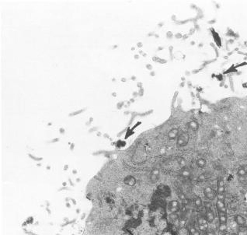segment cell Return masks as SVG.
Listing matches in <instances>:
<instances>
[{
	"instance_id": "obj_22",
	"label": "cell",
	"mask_w": 247,
	"mask_h": 235,
	"mask_svg": "<svg viewBox=\"0 0 247 235\" xmlns=\"http://www.w3.org/2000/svg\"><path fill=\"white\" fill-rule=\"evenodd\" d=\"M192 235H201V231L199 230H197Z\"/></svg>"
},
{
	"instance_id": "obj_6",
	"label": "cell",
	"mask_w": 247,
	"mask_h": 235,
	"mask_svg": "<svg viewBox=\"0 0 247 235\" xmlns=\"http://www.w3.org/2000/svg\"><path fill=\"white\" fill-rule=\"evenodd\" d=\"M205 219H206V220L208 221V223H211L214 222V220L215 219V215H214V212L211 210H210V209L207 210L206 213H205Z\"/></svg>"
},
{
	"instance_id": "obj_19",
	"label": "cell",
	"mask_w": 247,
	"mask_h": 235,
	"mask_svg": "<svg viewBox=\"0 0 247 235\" xmlns=\"http://www.w3.org/2000/svg\"><path fill=\"white\" fill-rule=\"evenodd\" d=\"M181 175H182V176L184 177H187L190 176V171H188V170H187V169H184V170H183V171H182Z\"/></svg>"
},
{
	"instance_id": "obj_8",
	"label": "cell",
	"mask_w": 247,
	"mask_h": 235,
	"mask_svg": "<svg viewBox=\"0 0 247 235\" xmlns=\"http://www.w3.org/2000/svg\"><path fill=\"white\" fill-rule=\"evenodd\" d=\"M124 183L127 185L129 186H134L136 183V179L133 176H128L124 178Z\"/></svg>"
},
{
	"instance_id": "obj_1",
	"label": "cell",
	"mask_w": 247,
	"mask_h": 235,
	"mask_svg": "<svg viewBox=\"0 0 247 235\" xmlns=\"http://www.w3.org/2000/svg\"><path fill=\"white\" fill-rule=\"evenodd\" d=\"M204 196L208 199V200H214L217 197V192L210 186L205 187L204 189Z\"/></svg>"
},
{
	"instance_id": "obj_14",
	"label": "cell",
	"mask_w": 247,
	"mask_h": 235,
	"mask_svg": "<svg viewBox=\"0 0 247 235\" xmlns=\"http://www.w3.org/2000/svg\"><path fill=\"white\" fill-rule=\"evenodd\" d=\"M227 223H219L218 225V230L220 232H225L227 231Z\"/></svg>"
},
{
	"instance_id": "obj_21",
	"label": "cell",
	"mask_w": 247,
	"mask_h": 235,
	"mask_svg": "<svg viewBox=\"0 0 247 235\" xmlns=\"http://www.w3.org/2000/svg\"><path fill=\"white\" fill-rule=\"evenodd\" d=\"M206 235H214V232L213 231L208 230V231H206Z\"/></svg>"
},
{
	"instance_id": "obj_3",
	"label": "cell",
	"mask_w": 247,
	"mask_h": 235,
	"mask_svg": "<svg viewBox=\"0 0 247 235\" xmlns=\"http://www.w3.org/2000/svg\"><path fill=\"white\" fill-rule=\"evenodd\" d=\"M225 182L222 180H218L217 183V195H225Z\"/></svg>"
},
{
	"instance_id": "obj_12",
	"label": "cell",
	"mask_w": 247,
	"mask_h": 235,
	"mask_svg": "<svg viewBox=\"0 0 247 235\" xmlns=\"http://www.w3.org/2000/svg\"><path fill=\"white\" fill-rule=\"evenodd\" d=\"M169 206H170V209H173V208H180V203H179V202L176 201V200H172V201H171V202H170Z\"/></svg>"
},
{
	"instance_id": "obj_2",
	"label": "cell",
	"mask_w": 247,
	"mask_h": 235,
	"mask_svg": "<svg viewBox=\"0 0 247 235\" xmlns=\"http://www.w3.org/2000/svg\"><path fill=\"white\" fill-rule=\"evenodd\" d=\"M189 140L188 135L186 132H183L181 135L179 136L178 139H177V145L179 146H184L187 144Z\"/></svg>"
},
{
	"instance_id": "obj_4",
	"label": "cell",
	"mask_w": 247,
	"mask_h": 235,
	"mask_svg": "<svg viewBox=\"0 0 247 235\" xmlns=\"http://www.w3.org/2000/svg\"><path fill=\"white\" fill-rule=\"evenodd\" d=\"M234 219H235V222L236 223V224L238 226H244V225H246V219L243 215L236 214V215L235 216Z\"/></svg>"
},
{
	"instance_id": "obj_17",
	"label": "cell",
	"mask_w": 247,
	"mask_h": 235,
	"mask_svg": "<svg viewBox=\"0 0 247 235\" xmlns=\"http://www.w3.org/2000/svg\"><path fill=\"white\" fill-rule=\"evenodd\" d=\"M189 126H190V129H191L192 130H193V131L197 130V127H198L197 122H195V121H191L190 124H189Z\"/></svg>"
},
{
	"instance_id": "obj_18",
	"label": "cell",
	"mask_w": 247,
	"mask_h": 235,
	"mask_svg": "<svg viewBox=\"0 0 247 235\" xmlns=\"http://www.w3.org/2000/svg\"><path fill=\"white\" fill-rule=\"evenodd\" d=\"M178 218H179V214L177 213H172L170 215V219L171 220H172V221L176 220Z\"/></svg>"
},
{
	"instance_id": "obj_9",
	"label": "cell",
	"mask_w": 247,
	"mask_h": 235,
	"mask_svg": "<svg viewBox=\"0 0 247 235\" xmlns=\"http://www.w3.org/2000/svg\"><path fill=\"white\" fill-rule=\"evenodd\" d=\"M237 235H247V227L246 225L244 226H239L238 231H237Z\"/></svg>"
},
{
	"instance_id": "obj_16",
	"label": "cell",
	"mask_w": 247,
	"mask_h": 235,
	"mask_svg": "<svg viewBox=\"0 0 247 235\" xmlns=\"http://www.w3.org/2000/svg\"><path fill=\"white\" fill-rule=\"evenodd\" d=\"M246 175L247 171L245 168H240V169H239V171H238V175H239V176L243 177L246 176Z\"/></svg>"
},
{
	"instance_id": "obj_20",
	"label": "cell",
	"mask_w": 247,
	"mask_h": 235,
	"mask_svg": "<svg viewBox=\"0 0 247 235\" xmlns=\"http://www.w3.org/2000/svg\"><path fill=\"white\" fill-rule=\"evenodd\" d=\"M197 230V229H196L194 227H191L190 229H189V233H190V235L193 234V233H194Z\"/></svg>"
},
{
	"instance_id": "obj_10",
	"label": "cell",
	"mask_w": 247,
	"mask_h": 235,
	"mask_svg": "<svg viewBox=\"0 0 247 235\" xmlns=\"http://www.w3.org/2000/svg\"><path fill=\"white\" fill-rule=\"evenodd\" d=\"M193 204L197 208H201L203 206V201L201 198L200 197H196L193 200Z\"/></svg>"
},
{
	"instance_id": "obj_13",
	"label": "cell",
	"mask_w": 247,
	"mask_h": 235,
	"mask_svg": "<svg viewBox=\"0 0 247 235\" xmlns=\"http://www.w3.org/2000/svg\"><path fill=\"white\" fill-rule=\"evenodd\" d=\"M197 223H198V225H204V224L208 223L205 217H201V216H199L197 218Z\"/></svg>"
},
{
	"instance_id": "obj_7",
	"label": "cell",
	"mask_w": 247,
	"mask_h": 235,
	"mask_svg": "<svg viewBox=\"0 0 247 235\" xmlns=\"http://www.w3.org/2000/svg\"><path fill=\"white\" fill-rule=\"evenodd\" d=\"M218 220H219V223H227V221H228L227 212L219 211L218 212Z\"/></svg>"
},
{
	"instance_id": "obj_15",
	"label": "cell",
	"mask_w": 247,
	"mask_h": 235,
	"mask_svg": "<svg viewBox=\"0 0 247 235\" xmlns=\"http://www.w3.org/2000/svg\"><path fill=\"white\" fill-rule=\"evenodd\" d=\"M198 230L201 232H206L208 230V223L204 225H198Z\"/></svg>"
},
{
	"instance_id": "obj_23",
	"label": "cell",
	"mask_w": 247,
	"mask_h": 235,
	"mask_svg": "<svg viewBox=\"0 0 247 235\" xmlns=\"http://www.w3.org/2000/svg\"><path fill=\"white\" fill-rule=\"evenodd\" d=\"M232 235H237V234H232Z\"/></svg>"
},
{
	"instance_id": "obj_11",
	"label": "cell",
	"mask_w": 247,
	"mask_h": 235,
	"mask_svg": "<svg viewBox=\"0 0 247 235\" xmlns=\"http://www.w3.org/2000/svg\"><path fill=\"white\" fill-rule=\"evenodd\" d=\"M197 165L201 168H204L206 166V160L203 158H200L197 160Z\"/></svg>"
},
{
	"instance_id": "obj_5",
	"label": "cell",
	"mask_w": 247,
	"mask_h": 235,
	"mask_svg": "<svg viewBox=\"0 0 247 235\" xmlns=\"http://www.w3.org/2000/svg\"><path fill=\"white\" fill-rule=\"evenodd\" d=\"M216 209L218 210V211H224V212H227L226 210V206H225V200H221V199H217L216 201Z\"/></svg>"
}]
</instances>
